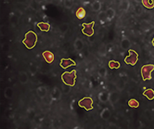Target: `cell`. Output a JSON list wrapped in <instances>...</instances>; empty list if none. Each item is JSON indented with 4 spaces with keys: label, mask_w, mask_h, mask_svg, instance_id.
Instances as JSON below:
<instances>
[{
    "label": "cell",
    "mask_w": 154,
    "mask_h": 129,
    "mask_svg": "<svg viewBox=\"0 0 154 129\" xmlns=\"http://www.w3.org/2000/svg\"><path fill=\"white\" fill-rule=\"evenodd\" d=\"M38 42V35L34 31L30 30L24 34V38L22 40V43L27 49H34Z\"/></svg>",
    "instance_id": "obj_1"
},
{
    "label": "cell",
    "mask_w": 154,
    "mask_h": 129,
    "mask_svg": "<svg viewBox=\"0 0 154 129\" xmlns=\"http://www.w3.org/2000/svg\"><path fill=\"white\" fill-rule=\"evenodd\" d=\"M60 78L64 85H68L74 87L77 81V71L72 70L71 71H65L62 74Z\"/></svg>",
    "instance_id": "obj_2"
},
{
    "label": "cell",
    "mask_w": 154,
    "mask_h": 129,
    "mask_svg": "<svg viewBox=\"0 0 154 129\" xmlns=\"http://www.w3.org/2000/svg\"><path fill=\"white\" fill-rule=\"evenodd\" d=\"M154 71V64L149 63V64H145L141 68V75H142V80L149 81L152 79V73Z\"/></svg>",
    "instance_id": "obj_3"
},
{
    "label": "cell",
    "mask_w": 154,
    "mask_h": 129,
    "mask_svg": "<svg viewBox=\"0 0 154 129\" xmlns=\"http://www.w3.org/2000/svg\"><path fill=\"white\" fill-rule=\"evenodd\" d=\"M124 61L127 65L134 66L139 61V54L133 49H128V54L125 56Z\"/></svg>",
    "instance_id": "obj_4"
},
{
    "label": "cell",
    "mask_w": 154,
    "mask_h": 129,
    "mask_svg": "<svg viewBox=\"0 0 154 129\" xmlns=\"http://www.w3.org/2000/svg\"><path fill=\"white\" fill-rule=\"evenodd\" d=\"M93 103H94V101H93L92 98L89 97V96L82 98L78 101L79 107L85 109L86 111H90L93 110Z\"/></svg>",
    "instance_id": "obj_5"
},
{
    "label": "cell",
    "mask_w": 154,
    "mask_h": 129,
    "mask_svg": "<svg viewBox=\"0 0 154 129\" xmlns=\"http://www.w3.org/2000/svg\"><path fill=\"white\" fill-rule=\"evenodd\" d=\"M95 21H92L90 23H83L81 26H82V29L81 32L86 36H92L95 34V31H94V26H95Z\"/></svg>",
    "instance_id": "obj_6"
},
{
    "label": "cell",
    "mask_w": 154,
    "mask_h": 129,
    "mask_svg": "<svg viewBox=\"0 0 154 129\" xmlns=\"http://www.w3.org/2000/svg\"><path fill=\"white\" fill-rule=\"evenodd\" d=\"M76 65H77V63L75 61L71 58H62L60 60V66L64 70L73 66H76Z\"/></svg>",
    "instance_id": "obj_7"
},
{
    "label": "cell",
    "mask_w": 154,
    "mask_h": 129,
    "mask_svg": "<svg viewBox=\"0 0 154 129\" xmlns=\"http://www.w3.org/2000/svg\"><path fill=\"white\" fill-rule=\"evenodd\" d=\"M42 57L44 58L45 61L47 63L49 64H51L52 63V62L55 60V56L54 54L52 53L51 51H49V50H46L42 53Z\"/></svg>",
    "instance_id": "obj_8"
},
{
    "label": "cell",
    "mask_w": 154,
    "mask_h": 129,
    "mask_svg": "<svg viewBox=\"0 0 154 129\" xmlns=\"http://www.w3.org/2000/svg\"><path fill=\"white\" fill-rule=\"evenodd\" d=\"M51 96L54 101H58V100H60L61 99V96H62L61 90H60L59 88H57V87H54L53 89L52 90Z\"/></svg>",
    "instance_id": "obj_9"
},
{
    "label": "cell",
    "mask_w": 154,
    "mask_h": 129,
    "mask_svg": "<svg viewBox=\"0 0 154 129\" xmlns=\"http://www.w3.org/2000/svg\"><path fill=\"white\" fill-rule=\"evenodd\" d=\"M36 26L38 28L41 32H49V30H50V25H49V23L48 22H38L37 23Z\"/></svg>",
    "instance_id": "obj_10"
},
{
    "label": "cell",
    "mask_w": 154,
    "mask_h": 129,
    "mask_svg": "<svg viewBox=\"0 0 154 129\" xmlns=\"http://www.w3.org/2000/svg\"><path fill=\"white\" fill-rule=\"evenodd\" d=\"M131 41H130L129 39L126 38V37H124L120 41V47L122 48V49L124 50H128V49L131 48Z\"/></svg>",
    "instance_id": "obj_11"
},
{
    "label": "cell",
    "mask_w": 154,
    "mask_h": 129,
    "mask_svg": "<svg viewBox=\"0 0 154 129\" xmlns=\"http://www.w3.org/2000/svg\"><path fill=\"white\" fill-rule=\"evenodd\" d=\"M98 98L99 101L102 102H106L109 101L110 100V93L106 92V91H103V92H100L99 93Z\"/></svg>",
    "instance_id": "obj_12"
},
{
    "label": "cell",
    "mask_w": 154,
    "mask_h": 129,
    "mask_svg": "<svg viewBox=\"0 0 154 129\" xmlns=\"http://www.w3.org/2000/svg\"><path fill=\"white\" fill-rule=\"evenodd\" d=\"M37 95H38V97L41 99H43L47 95V88L45 86H39L36 89Z\"/></svg>",
    "instance_id": "obj_13"
},
{
    "label": "cell",
    "mask_w": 154,
    "mask_h": 129,
    "mask_svg": "<svg viewBox=\"0 0 154 129\" xmlns=\"http://www.w3.org/2000/svg\"><path fill=\"white\" fill-rule=\"evenodd\" d=\"M119 97H120V95H119V93L118 92H112V93H110V100H109V101L110 102V104L114 105L119 100Z\"/></svg>",
    "instance_id": "obj_14"
},
{
    "label": "cell",
    "mask_w": 154,
    "mask_h": 129,
    "mask_svg": "<svg viewBox=\"0 0 154 129\" xmlns=\"http://www.w3.org/2000/svg\"><path fill=\"white\" fill-rule=\"evenodd\" d=\"M74 49L77 50V51H81L84 48V41L82 39H76V40L74 41Z\"/></svg>",
    "instance_id": "obj_15"
},
{
    "label": "cell",
    "mask_w": 154,
    "mask_h": 129,
    "mask_svg": "<svg viewBox=\"0 0 154 129\" xmlns=\"http://www.w3.org/2000/svg\"><path fill=\"white\" fill-rule=\"evenodd\" d=\"M142 95L146 96L149 101H152V100H154V90L152 89V88H146L143 92Z\"/></svg>",
    "instance_id": "obj_16"
},
{
    "label": "cell",
    "mask_w": 154,
    "mask_h": 129,
    "mask_svg": "<svg viewBox=\"0 0 154 129\" xmlns=\"http://www.w3.org/2000/svg\"><path fill=\"white\" fill-rule=\"evenodd\" d=\"M75 15H76V17H77V18H78V20L84 19L86 16L85 10L83 7L78 8V9L77 10V11H76Z\"/></svg>",
    "instance_id": "obj_17"
},
{
    "label": "cell",
    "mask_w": 154,
    "mask_h": 129,
    "mask_svg": "<svg viewBox=\"0 0 154 129\" xmlns=\"http://www.w3.org/2000/svg\"><path fill=\"white\" fill-rule=\"evenodd\" d=\"M19 81L23 85L27 83V81H28V75H27V74L25 71L20 72V74H19Z\"/></svg>",
    "instance_id": "obj_18"
},
{
    "label": "cell",
    "mask_w": 154,
    "mask_h": 129,
    "mask_svg": "<svg viewBox=\"0 0 154 129\" xmlns=\"http://www.w3.org/2000/svg\"><path fill=\"white\" fill-rule=\"evenodd\" d=\"M111 116V112H110V110L108 109V108H104L100 113V117L103 120H108Z\"/></svg>",
    "instance_id": "obj_19"
},
{
    "label": "cell",
    "mask_w": 154,
    "mask_h": 129,
    "mask_svg": "<svg viewBox=\"0 0 154 129\" xmlns=\"http://www.w3.org/2000/svg\"><path fill=\"white\" fill-rule=\"evenodd\" d=\"M106 53H107L106 46V45L104 44V43H103V44H101L100 46H99L98 54L101 57H104V56H106Z\"/></svg>",
    "instance_id": "obj_20"
},
{
    "label": "cell",
    "mask_w": 154,
    "mask_h": 129,
    "mask_svg": "<svg viewBox=\"0 0 154 129\" xmlns=\"http://www.w3.org/2000/svg\"><path fill=\"white\" fill-rule=\"evenodd\" d=\"M120 63L119 61L117 60H110L109 61V63H108V67H109V68L110 69H119L120 67Z\"/></svg>",
    "instance_id": "obj_21"
},
{
    "label": "cell",
    "mask_w": 154,
    "mask_h": 129,
    "mask_svg": "<svg viewBox=\"0 0 154 129\" xmlns=\"http://www.w3.org/2000/svg\"><path fill=\"white\" fill-rule=\"evenodd\" d=\"M142 4L146 9H153L154 8V0H142Z\"/></svg>",
    "instance_id": "obj_22"
},
{
    "label": "cell",
    "mask_w": 154,
    "mask_h": 129,
    "mask_svg": "<svg viewBox=\"0 0 154 129\" xmlns=\"http://www.w3.org/2000/svg\"><path fill=\"white\" fill-rule=\"evenodd\" d=\"M130 8V3L128 0H122L120 4V9L122 11H127Z\"/></svg>",
    "instance_id": "obj_23"
},
{
    "label": "cell",
    "mask_w": 154,
    "mask_h": 129,
    "mask_svg": "<svg viewBox=\"0 0 154 129\" xmlns=\"http://www.w3.org/2000/svg\"><path fill=\"white\" fill-rule=\"evenodd\" d=\"M102 8V3L100 1L98 0H95V2L92 4V10L95 12H99Z\"/></svg>",
    "instance_id": "obj_24"
},
{
    "label": "cell",
    "mask_w": 154,
    "mask_h": 129,
    "mask_svg": "<svg viewBox=\"0 0 154 129\" xmlns=\"http://www.w3.org/2000/svg\"><path fill=\"white\" fill-rule=\"evenodd\" d=\"M106 14L107 19L109 20H113L115 17L116 12H115V10L113 8H108L106 11Z\"/></svg>",
    "instance_id": "obj_25"
},
{
    "label": "cell",
    "mask_w": 154,
    "mask_h": 129,
    "mask_svg": "<svg viewBox=\"0 0 154 129\" xmlns=\"http://www.w3.org/2000/svg\"><path fill=\"white\" fill-rule=\"evenodd\" d=\"M13 89L11 87H7L4 90V96H5L6 99H12L13 96Z\"/></svg>",
    "instance_id": "obj_26"
},
{
    "label": "cell",
    "mask_w": 154,
    "mask_h": 129,
    "mask_svg": "<svg viewBox=\"0 0 154 129\" xmlns=\"http://www.w3.org/2000/svg\"><path fill=\"white\" fill-rule=\"evenodd\" d=\"M59 32L61 34H65L66 32H68L69 30V24L68 23H63L58 27Z\"/></svg>",
    "instance_id": "obj_27"
},
{
    "label": "cell",
    "mask_w": 154,
    "mask_h": 129,
    "mask_svg": "<svg viewBox=\"0 0 154 129\" xmlns=\"http://www.w3.org/2000/svg\"><path fill=\"white\" fill-rule=\"evenodd\" d=\"M127 105L131 108H138L139 107V102L135 99H130L127 102Z\"/></svg>",
    "instance_id": "obj_28"
},
{
    "label": "cell",
    "mask_w": 154,
    "mask_h": 129,
    "mask_svg": "<svg viewBox=\"0 0 154 129\" xmlns=\"http://www.w3.org/2000/svg\"><path fill=\"white\" fill-rule=\"evenodd\" d=\"M74 3V0H64V6H65V8H66V9H71V8L73 7Z\"/></svg>",
    "instance_id": "obj_29"
},
{
    "label": "cell",
    "mask_w": 154,
    "mask_h": 129,
    "mask_svg": "<svg viewBox=\"0 0 154 129\" xmlns=\"http://www.w3.org/2000/svg\"><path fill=\"white\" fill-rule=\"evenodd\" d=\"M98 74L99 75L102 77V78H106V74H107V71H106V69L104 67H102L101 68H99V70L98 71Z\"/></svg>",
    "instance_id": "obj_30"
},
{
    "label": "cell",
    "mask_w": 154,
    "mask_h": 129,
    "mask_svg": "<svg viewBox=\"0 0 154 129\" xmlns=\"http://www.w3.org/2000/svg\"><path fill=\"white\" fill-rule=\"evenodd\" d=\"M34 117H35V113H34V110L32 109H30L28 111H27V118L29 120H34Z\"/></svg>",
    "instance_id": "obj_31"
},
{
    "label": "cell",
    "mask_w": 154,
    "mask_h": 129,
    "mask_svg": "<svg viewBox=\"0 0 154 129\" xmlns=\"http://www.w3.org/2000/svg\"><path fill=\"white\" fill-rule=\"evenodd\" d=\"M71 91V86L68 85H65L64 86H63V93L64 94H68Z\"/></svg>",
    "instance_id": "obj_32"
},
{
    "label": "cell",
    "mask_w": 154,
    "mask_h": 129,
    "mask_svg": "<svg viewBox=\"0 0 154 129\" xmlns=\"http://www.w3.org/2000/svg\"><path fill=\"white\" fill-rule=\"evenodd\" d=\"M99 18L100 20L102 22H105L106 19H107V17H106V14L105 12H101L99 13Z\"/></svg>",
    "instance_id": "obj_33"
},
{
    "label": "cell",
    "mask_w": 154,
    "mask_h": 129,
    "mask_svg": "<svg viewBox=\"0 0 154 129\" xmlns=\"http://www.w3.org/2000/svg\"><path fill=\"white\" fill-rule=\"evenodd\" d=\"M134 11H135V13H136V14L140 15L141 14V13H142V7H141L140 6H137L136 7L134 8Z\"/></svg>",
    "instance_id": "obj_34"
},
{
    "label": "cell",
    "mask_w": 154,
    "mask_h": 129,
    "mask_svg": "<svg viewBox=\"0 0 154 129\" xmlns=\"http://www.w3.org/2000/svg\"><path fill=\"white\" fill-rule=\"evenodd\" d=\"M10 21H11V24L15 26V25H17V23H18V19H17V17H16L15 16H13V17L12 18L10 19Z\"/></svg>",
    "instance_id": "obj_35"
},
{
    "label": "cell",
    "mask_w": 154,
    "mask_h": 129,
    "mask_svg": "<svg viewBox=\"0 0 154 129\" xmlns=\"http://www.w3.org/2000/svg\"><path fill=\"white\" fill-rule=\"evenodd\" d=\"M88 41H89V42L92 43V42H94V41H95V38L93 37V35L92 36H89L88 38Z\"/></svg>",
    "instance_id": "obj_36"
},
{
    "label": "cell",
    "mask_w": 154,
    "mask_h": 129,
    "mask_svg": "<svg viewBox=\"0 0 154 129\" xmlns=\"http://www.w3.org/2000/svg\"><path fill=\"white\" fill-rule=\"evenodd\" d=\"M134 2L137 3H142V0H134Z\"/></svg>",
    "instance_id": "obj_37"
},
{
    "label": "cell",
    "mask_w": 154,
    "mask_h": 129,
    "mask_svg": "<svg viewBox=\"0 0 154 129\" xmlns=\"http://www.w3.org/2000/svg\"><path fill=\"white\" fill-rule=\"evenodd\" d=\"M152 45H153V46L154 47V36H153V39H152Z\"/></svg>",
    "instance_id": "obj_38"
}]
</instances>
